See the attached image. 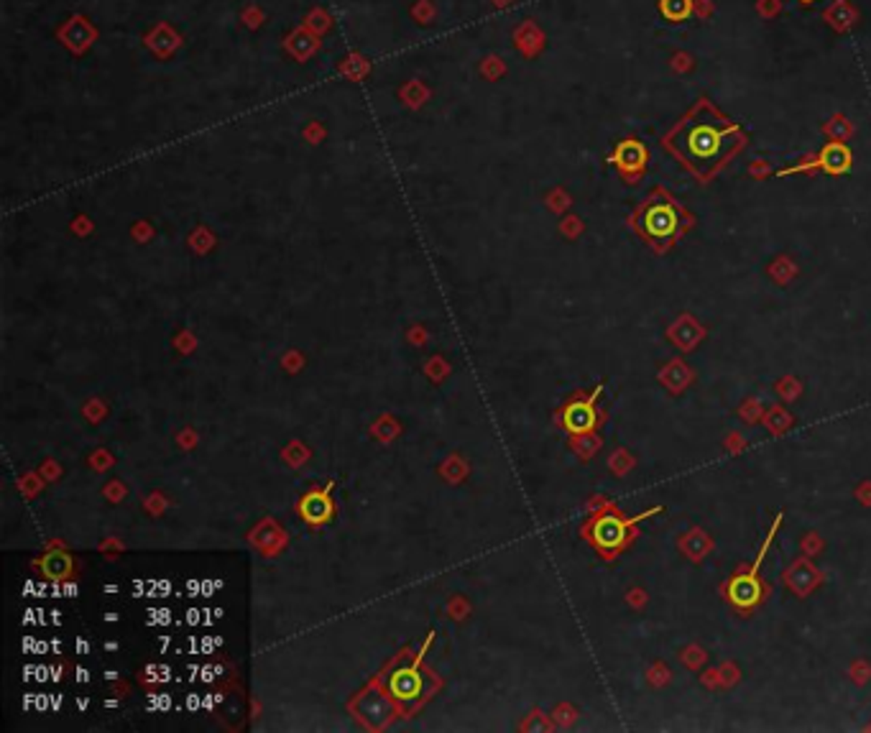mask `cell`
Masks as SVG:
<instances>
[{"mask_svg":"<svg viewBox=\"0 0 871 733\" xmlns=\"http://www.w3.org/2000/svg\"><path fill=\"white\" fill-rule=\"evenodd\" d=\"M662 511H664L662 506H652L649 511H641L637 517H626L616 506H605V509H601L596 517L588 521L583 535L598 550V554L604 560H616L637 539L641 521L657 517Z\"/></svg>","mask_w":871,"mask_h":733,"instance_id":"obj_1","label":"cell"},{"mask_svg":"<svg viewBox=\"0 0 871 733\" xmlns=\"http://www.w3.org/2000/svg\"><path fill=\"white\" fill-rule=\"evenodd\" d=\"M780 524H782V514H777L774 521H772V527L766 532L765 544H762V550L757 554V560L751 562V568L748 570L744 568V570H739L736 575H731V580L723 586V593H726L729 603L736 611H741V613H751L754 608L762 603V598H765V583L759 580V570H762V562H765L766 552H769V547H772V542L777 536Z\"/></svg>","mask_w":871,"mask_h":733,"instance_id":"obj_2","label":"cell"},{"mask_svg":"<svg viewBox=\"0 0 871 733\" xmlns=\"http://www.w3.org/2000/svg\"><path fill=\"white\" fill-rule=\"evenodd\" d=\"M601 392H604V383H598L593 389V393H588V396L572 399L568 407L562 409L560 422H562V427L568 429L570 434H590L593 429L598 427L601 414L596 409V399L601 396Z\"/></svg>","mask_w":871,"mask_h":733,"instance_id":"obj_3","label":"cell"},{"mask_svg":"<svg viewBox=\"0 0 871 733\" xmlns=\"http://www.w3.org/2000/svg\"><path fill=\"white\" fill-rule=\"evenodd\" d=\"M680 228V215L672 205L659 202V205H649L644 215H641V232L652 240V243H667Z\"/></svg>","mask_w":871,"mask_h":733,"instance_id":"obj_4","label":"cell"},{"mask_svg":"<svg viewBox=\"0 0 871 733\" xmlns=\"http://www.w3.org/2000/svg\"><path fill=\"white\" fill-rule=\"evenodd\" d=\"M784 583L790 586V590L795 595H808L820 586V572L818 568L808 560V557H800L790 565V570L784 572Z\"/></svg>","mask_w":871,"mask_h":733,"instance_id":"obj_5","label":"cell"},{"mask_svg":"<svg viewBox=\"0 0 871 733\" xmlns=\"http://www.w3.org/2000/svg\"><path fill=\"white\" fill-rule=\"evenodd\" d=\"M300 517L307 521V524H315V527H320V524H325V521H330L333 518V499H330V493H325V491H312V493H307L302 499V503H300Z\"/></svg>","mask_w":871,"mask_h":733,"instance_id":"obj_6","label":"cell"},{"mask_svg":"<svg viewBox=\"0 0 871 733\" xmlns=\"http://www.w3.org/2000/svg\"><path fill=\"white\" fill-rule=\"evenodd\" d=\"M389 690L399 700H414V697L422 693V675L414 667L396 670L392 675V682H389Z\"/></svg>","mask_w":871,"mask_h":733,"instance_id":"obj_7","label":"cell"},{"mask_svg":"<svg viewBox=\"0 0 871 733\" xmlns=\"http://www.w3.org/2000/svg\"><path fill=\"white\" fill-rule=\"evenodd\" d=\"M721 151V139L713 131H698L690 136V154L698 161H713Z\"/></svg>","mask_w":871,"mask_h":733,"instance_id":"obj_8","label":"cell"},{"mask_svg":"<svg viewBox=\"0 0 871 733\" xmlns=\"http://www.w3.org/2000/svg\"><path fill=\"white\" fill-rule=\"evenodd\" d=\"M659 381H662V383H664L672 393H680L682 389L690 386V381H693V371H690L682 360H672V363L659 374Z\"/></svg>","mask_w":871,"mask_h":733,"instance_id":"obj_9","label":"cell"},{"mask_svg":"<svg viewBox=\"0 0 871 733\" xmlns=\"http://www.w3.org/2000/svg\"><path fill=\"white\" fill-rule=\"evenodd\" d=\"M680 547H682V552L688 554L690 560H695V562H700V560H703L706 554L711 552L713 542H711V536L706 535L703 529H693L690 535L682 536V542H680Z\"/></svg>","mask_w":871,"mask_h":733,"instance_id":"obj_10","label":"cell"},{"mask_svg":"<svg viewBox=\"0 0 871 733\" xmlns=\"http://www.w3.org/2000/svg\"><path fill=\"white\" fill-rule=\"evenodd\" d=\"M41 570H44L47 577H52V580H62V577H67L72 572V557L67 552H59V550L47 552L44 560H41Z\"/></svg>","mask_w":871,"mask_h":733,"instance_id":"obj_11","label":"cell"},{"mask_svg":"<svg viewBox=\"0 0 871 733\" xmlns=\"http://www.w3.org/2000/svg\"><path fill=\"white\" fill-rule=\"evenodd\" d=\"M849 161H851L849 151L841 148V146H831V148L820 156V164H823L831 174H843V172L849 169Z\"/></svg>","mask_w":871,"mask_h":733,"instance_id":"obj_12","label":"cell"},{"mask_svg":"<svg viewBox=\"0 0 871 733\" xmlns=\"http://www.w3.org/2000/svg\"><path fill=\"white\" fill-rule=\"evenodd\" d=\"M670 338L675 340L682 350H693L695 342L703 338V327H698V324H693V327H682V320H680L675 327H670Z\"/></svg>","mask_w":871,"mask_h":733,"instance_id":"obj_13","label":"cell"},{"mask_svg":"<svg viewBox=\"0 0 871 733\" xmlns=\"http://www.w3.org/2000/svg\"><path fill=\"white\" fill-rule=\"evenodd\" d=\"M792 414L787 409H782V407H772V409L766 411V417H765V425H766V429L772 432V434H780V432H787V429L792 427Z\"/></svg>","mask_w":871,"mask_h":733,"instance_id":"obj_14","label":"cell"},{"mask_svg":"<svg viewBox=\"0 0 871 733\" xmlns=\"http://www.w3.org/2000/svg\"><path fill=\"white\" fill-rule=\"evenodd\" d=\"M641 151H639V146H631V151H623L622 148V154H619V161H622V166H626V169H637V166H641Z\"/></svg>","mask_w":871,"mask_h":733,"instance_id":"obj_15","label":"cell"},{"mask_svg":"<svg viewBox=\"0 0 871 733\" xmlns=\"http://www.w3.org/2000/svg\"><path fill=\"white\" fill-rule=\"evenodd\" d=\"M777 392H780V396L795 399V396L800 393V383H798V381H792V378H787V381H780V383H777Z\"/></svg>","mask_w":871,"mask_h":733,"instance_id":"obj_16","label":"cell"}]
</instances>
